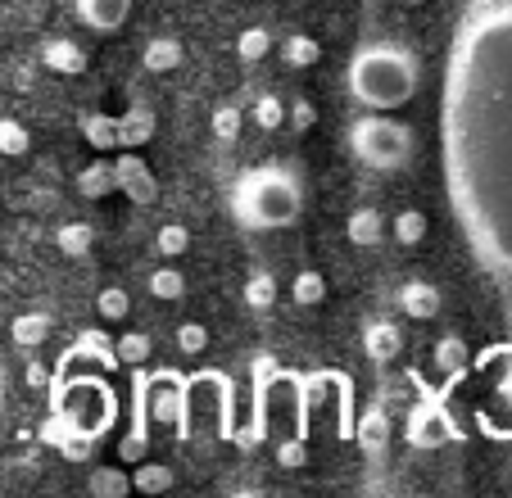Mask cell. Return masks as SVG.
<instances>
[{
	"label": "cell",
	"instance_id": "cell-17",
	"mask_svg": "<svg viewBox=\"0 0 512 498\" xmlns=\"http://www.w3.org/2000/svg\"><path fill=\"white\" fill-rule=\"evenodd\" d=\"M109 191H118L114 163H87V168L78 173V195L82 200H105Z\"/></svg>",
	"mask_w": 512,
	"mask_h": 498
},
{
	"label": "cell",
	"instance_id": "cell-44",
	"mask_svg": "<svg viewBox=\"0 0 512 498\" xmlns=\"http://www.w3.org/2000/svg\"><path fill=\"white\" fill-rule=\"evenodd\" d=\"M408 5H426V0H408Z\"/></svg>",
	"mask_w": 512,
	"mask_h": 498
},
{
	"label": "cell",
	"instance_id": "cell-36",
	"mask_svg": "<svg viewBox=\"0 0 512 498\" xmlns=\"http://www.w3.org/2000/svg\"><path fill=\"white\" fill-rule=\"evenodd\" d=\"M213 136H218V141H236V136H241V109L236 105H218L213 109Z\"/></svg>",
	"mask_w": 512,
	"mask_h": 498
},
{
	"label": "cell",
	"instance_id": "cell-10",
	"mask_svg": "<svg viewBox=\"0 0 512 498\" xmlns=\"http://www.w3.org/2000/svg\"><path fill=\"white\" fill-rule=\"evenodd\" d=\"M445 426L449 422L435 412V403H426V408H417L413 417H408V444H413V449H440V444L449 440Z\"/></svg>",
	"mask_w": 512,
	"mask_h": 498
},
{
	"label": "cell",
	"instance_id": "cell-34",
	"mask_svg": "<svg viewBox=\"0 0 512 498\" xmlns=\"http://www.w3.org/2000/svg\"><path fill=\"white\" fill-rule=\"evenodd\" d=\"M127 308H132V299H127V290H118V286H105L96 295V313L109 317V322H123Z\"/></svg>",
	"mask_w": 512,
	"mask_h": 498
},
{
	"label": "cell",
	"instance_id": "cell-6",
	"mask_svg": "<svg viewBox=\"0 0 512 498\" xmlns=\"http://www.w3.org/2000/svg\"><path fill=\"white\" fill-rule=\"evenodd\" d=\"M186 399H191V390H186V381L177 372L150 376V422L155 426H177V435H191V426H186Z\"/></svg>",
	"mask_w": 512,
	"mask_h": 498
},
{
	"label": "cell",
	"instance_id": "cell-35",
	"mask_svg": "<svg viewBox=\"0 0 512 498\" xmlns=\"http://www.w3.org/2000/svg\"><path fill=\"white\" fill-rule=\"evenodd\" d=\"M254 123H259L263 132H277V127L286 123V105H281L277 96H259L254 100Z\"/></svg>",
	"mask_w": 512,
	"mask_h": 498
},
{
	"label": "cell",
	"instance_id": "cell-12",
	"mask_svg": "<svg viewBox=\"0 0 512 498\" xmlns=\"http://www.w3.org/2000/svg\"><path fill=\"white\" fill-rule=\"evenodd\" d=\"M150 136H155V109L150 105H132L118 118V145L141 150V145H150Z\"/></svg>",
	"mask_w": 512,
	"mask_h": 498
},
{
	"label": "cell",
	"instance_id": "cell-13",
	"mask_svg": "<svg viewBox=\"0 0 512 498\" xmlns=\"http://www.w3.org/2000/svg\"><path fill=\"white\" fill-rule=\"evenodd\" d=\"M399 349H404V336H399L395 322H372L363 331V354L372 363H390V358H399Z\"/></svg>",
	"mask_w": 512,
	"mask_h": 498
},
{
	"label": "cell",
	"instance_id": "cell-23",
	"mask_svg": "<svg viewBox=\"0 0 512 498\" xmlns=\"http://www.w3.org/2000/svg\"><path fill=\"white\" fill-rule=\"evenodd\" d=\"M318 55H322V46H318L313 37H304V32H295V37L281 41V59H286L290 68H309V64H318Z\"/></svg>",
	"mask_w": 512,
	"mask_h": 498
},
{
	"label": "cell",
	"instance_id": "cell-15",
	"mask_svg": "<svg viewBox=\"0 0 512 498\" xmlns=\"http://www.w3.org/2000/svg\"><path fill=\"white\" fill-rule=\"evenodd\" d=\"M354 440H358V449H363V453H386V444H390V417L381 408H368L363 417H358V426H354Z\"/></svg>",
	"mask_w": 512,
	"mask_h": 498
},
{
	"label": "cell",
	"instance_id": "cell-1",
	"mask_svg": "<svg viewBox=\"0 0 512 498\" xmlns=\"http://www.w3.org/2000/svg\"><path fill=\"white\" fill-rule=\"evenodd\" d=\"M445 182L476 259L512 277V0L467 19L454 41Z\"/></svg>",
	"mask_w": 512,
	"mask_h": 498
},
{
	"label": "cell",
	"instance_id": "cell-16",
	"mask_svg": "<svg viewBox=\"0 0 512 498\" xmlns=\"http://www.w3.org/2000/svg\"><path fill=\"white\" fill-rule=\"evenodd\" d=\"M381 231H386V222H381L377 209H354V213H349V222H345L349 245H358V249L381 245Z\"/></svg>",
	"mask_w": 512,
	"mask_h": 498
},
{
	"label": "cell",
	"instance_id": "cell-21",
	"mask_svg": "<svg viewBox=\"0 0 512 498\" xmlns=\"http://www.w3.org/2000/svg\"><path fill=\"white\" fill-rule=\"evenodd\" d=\"M87 489L96 498H123L127 489H132V476H127V471H118V467H96L87 476Z\"/></svg>",
	"mask_w": 512,
	"mask_h": 498
},
{
	"label": "cell",
	"instance_id": "cell-8",
	"mask_svg": "<svg viewBox=\"0 0 512 498\" xmlns=\"http://www.w3.org/2000/svg\"><path fill=\"white\" fill-rule=\"evenodd\" d=\"M64 363H96L100 372H109V376H114L123 358H118V340H114V345H109V340L100 336V331H82V336L73 340V349H68V354H64Z\"/></svg>",
	"mask_w": 512,
	"mask_h": 498
},
{
	"label": "cell",
	"instance_id": "cell-29",
	"mask_svg": "<svg viewBox=\"0 0 512 498\" xmlns=\"http://www.w3.org/2000/svg\"><path fill=\"white\" fill-rule=\"evenodd\" d=\"M145 290H150L155 299H182L186 295V277L177 268H159V272H150Z\"/></svg>",
	"mask_w": 512,
	"mask_h": 498
},
{
	"label": "cell",
	"instance_id": "cell-11",
	"mask_svg": "<svg viewBox=\"0 0 512 498\" xmlns=\"http://www.w3.org/2000/svg\"><path fill=\"white\" fill-rule=\"evenodd\" d=\"M41 64H46L50 73L73 77V73H82V68H87V50H82L78 41L55 37V41H46V46H41Z\"/></svg>",
	"mask_w": 512,
	"mask_h": 498
},
{
	"label": "cell",
	"instance_id": "cell-19",
	"mask_svg": "<svg viewBox=\"0 0 512 498\" xmlns=\"http://www.w3.org/2000/svg\"><path fill=\"white\" fill-rule=\"evenodd\" d=\"M10 336H14V345L19 349H37V345H46V336H50V317L46 313H19L10 322Z\"/></svg>",
	"mask_w": 512,
	"mask_h": 498
},
{
	"label": "cell",
	"instance_id": "cell-26",
	"mask_svg": "<svg viewBox=\"0 0 512 498\" xmlns=\"http://www.w3.org/2000/svg\"><path fill=\"white\" fill-rule=\"evenodd\" d=\"M28 150H32L28 127H23L19 118H0V154H5V159H23Z\"/></svg>",
	"mask_w": 512,
	"mask_h": 498
},
{
	"label": "cell",
	"instance_id": "cell-40",
	"mask_svg": "<svg viewBox=\"0 0 512 498\" xmlns=\"http://www.w3.org/2000/svg\"><path fill=\"white\" fill-rule=\"evenodd\" d=\"M91 449H96V435H82V431H73L64 444H59V453H64L68 462H87Z\"/></svg>",
	"mask_w": 512,
	"mask_h": 498
},
{
	"label": "cell",
	"instance_id": "cell-41",
	"mask_svg": "<svg viewBox=\"0 0 512 498\" xmlns=\"http://www.w3.org/2000/svg\"><path fill=\"white\" fill-rule=\"evenodd\" d=\"M313 123H318V109H313L309 100H295V105H290V127H295V132H309Z\"/></svg>",
	"mask_w": 512,
	"mask_h": 498
},
{
	"label": "cell",
	"instance_id": "cell-3",
	"mask_svg": "<svg viewBox=\"0 0 512 498\" xmlns=\"http://www.w3.org/2000/svg\"><path fill=\"white\" fill-rule=\"evenodd\" d=\"M304 191L286 168H250L232 191V213L250 231H277L300 218Z\"/></svg>",
	"mask_w": 512,
	"mask_h": 498
},
{
	"label": "cell",
	"instance_id": "cell-22",
	"mask_svg": "<svg viewBox=\"0 0 512 498\" xmlns=\"http://www.w3.org/2000/svg\"><path fill=\"white\" fill-rule=\"evenodd\" d=\"M91 240H96V231H91L87 222H64L59 236H55V245H59V254H68V259H82V254L91 249Z\"/></svg>",
	"mask_w": 512,
	"mask_h": 498
},
{
	"label": "cell",
	"instance_id": "cell-28",
	"mask_svg": "<svg viewBox=\"0 0 512 498\" xmlns=\"http://www.w3.org/2000/svg\"><path fill=\"white\" fill-rule=\"evenodd\" d=\"M268 50H272V32L268 28H245L241 37H236V55H241V64H259Z\"/></svg>",
	"mask_w": 512,
	"mask_h": 498
},
{
	"label": "cell",
	"instance_id": "cell-9",
	"mask_svg": "<svg viewBox=\"0 0 512 498\" xmlns=\"http://www.w3.org/2000/svg\"><path fill=\"white\" fill-rule=\"evenodd\" d=\"M82 14V23L96 32H118L132 14V0H73Z\"/></svg>",
	"mask_w": 512,
	"mask_h": 498
},
{
	"label": "cell",
	"instance_id": "cell-32",
	"mask_svg": "<svg viewBox=\"0 0 512 498\" xmlns=\"http://www.w3.org/2000/svg\"><path fill=\"white\" fill-rule=\"evenodd\" d=\"M435 367L440 372H463L467 367V345L458 336H445L440 345H435Z\"/></svg>",
	"mask_w": 512,
	"mask_h": 498
},
{
	"label": "cell",
	"instance_id": "cell-43",
	"mask_svg": "<svg viewBox=\"0 0 512 498\" xmlns=\"http://www.w3.org/2000/svg\"><path fill=\"white\" fill-rule=\"evenodd\" d=\"M23 376H28V385H32V390H41V385L50 381V376H46V367H41V363H28V372H23Z\"/></svg>",
	"mask_w": 512,
	"mask_h": 498
},
{
	"label": "cell",
	"instance_id": "cell-18",
	"mask_svg": "<svg viewBox=\"0 0 512 498\" xmlns=\"http://www.w3.org/2000/svg\"><path fill=\"white\" fill-rule=\"evenodd\" d=\"M141 64L150 68V73H173V68H182V41H173V37L145 41Z\"/></svg>",
	"mask_w": 512,
	"mask_h": 498
},
{
	"label": "cell",
	"instance_id": "cell-39",
	"mask_svg": "<svg viewBox=\"0 0 512 498\" xmlns=\"http://www.w3.org/2000/svg\"><path fill=\"white\" fill-rule=\"evenodd\" d=\"M277 462H281L286 471H295V467H304V462H309V449H304L300 435H290V440L277 444Z\"/></svg>",
	"mask_w": 512,
	"mask_h": 498
},
{
	"label": "cell",
	"instance_id": "cell-2",
	"mask_svg": "<svg viewBox=\"0 0 512 498\" xmlns=\"http://www.w3.org/2000/svg\"><path fill=\"white\" fill-rule=\"evenodd\" d=\"M349 91H354L358 105L368 109H399L413 100L417 91V64L408 50L377 41V46H363L349 64Z\"/></svg>",
	"mask_w": 512,
	"mask_h": 498
},
{
	"label": "cell",
	"instance_id": "cell-31",
	"mask_svg": "<svg viewBox=\"0 0 512 498\" xmlns=\"http://www.w3.org/2000/svg\"><path fill=\"white\" fill-rule=\"evenodd\" d=\"M155 245H159V254H168V259H182L186 249H191V231H186L182 222H168V227H159Z\"/></svg>",
	"mask_w": 512,
	"mask_h": 498
},
{
	"label": "cell",
	"instance_id": "cell-20",
	"mask_svg": "<svg viewBox=\"0 0 512 498\" xmlns=\"http://www.w3.org/2000/svg\"><path fill=\"white\" fill-rule=\"evenodd\" d=\"M173 467H164V462H136L132 471V489H141V494H164V489H173Z\"/></svg>",
	"mask_w": 512,
	"mask_h": 498
},
{
	"label": "cell",
	"instance_id": "cell-33",
	"mask_svg": "<svg viewBox=\"0 0 512 498\" xmlns=\"http://www.w3.org/2000/svg\"><path fill=\"white\" fill-rule=\"evenodd\" d=\"M245 304L250 308H272L277 304V281H272L268 272H254V277L245 281Z\"/></svg>",
	"mask_w": 512,
	"mask_h": 498
},
{
	"label": "cell",
	"instance_id": "cell-37",
	"mask_svg": "<svg viewBox=\"0 0 512 498\" xmlns=\"http://www.w3.org/2000/svg\"><path fill=\"white\" fill-rule=\"evenodd\" d=\"M204 345H209V331H204L200 322L177 326V349H182V354H204Z\"/></svg>",
	"mask_w": 512,
	"mask_h": 498
},
{
	"label": "cell",
	"instance_id": "cell-7",
	"mask_svg": "<svg viewBox=\"0 0 512 498\" xmlns=\"http://www.w3.org/2000/svg\"><path fill=\"white\" fill-rule=\"evenodd\" d=\"M114 173H118V191L127 195V200L136 204V209H150L159 195V182L155 173L145 168V159H136V154H123V159L114 163Z\"/></svg>",
	"mask_w": 512,
	"mask_h": 498
},
{
	"label": "cell",
	"instance_id": "cell-5",
	"mask_svg": "<svg viewBox=\"0 0 512 498\" xmlns=\"http://www.w3.org/2000/svg\"><path fill=\"white\" fill-rule=\"evenodd\" d=\"M349 150H354L358 163H368L377 173H395L408 163V150H413V132L395 118H381V109L372 118L349 127Z\"/></svg>",
	"mask_w": 512,
	"mask_h": 498
},
{
	"label": "cell",
	"instance_id": "cell-24",
	"mask_svg": "<svg viewBox=\"0 0 512 498\" xmlns=\"http://www.w3.org/2000/svg\"><path fill=\"white\" fill-rule=\"evenodd\" d=\"M82 136H87L96 150H114V145H118V118L87 114V118H82Z\"/></svg>",
	"mask_w": 512,
	"mask_h": 498
},
{
	"label": "cell",
	"instance_id": "cell-27",
	"mask_svg": "<svg viewBox=\"0 0 512 498\" xmlns=\"http://www.w3.org/2000/svg\"><path fill=\"white\" fill-rule=\"evenodd\" d=\"M290 299L304 308L322 304V299H327V277H322V272H300V277L290 281Z\"/></svg>",
	"mask_w": 512,
	"mask_h": 498
},
{
	"label": "cell",
	"instance_id": "cell-4",
	"mask_svg": "<svg viewBox=\"0 0 512 498\" xmlns=\"http://www.w3.org/2000/svg\"><path fill=\"white\" fill-rule=\"evenodd\" d=\"M55 412L64 417L73 431L82 435H105V426H114V412H118V394L109 390V381L100 376H55Z\"/></svg>",
	"mask_w": 512,
	"mask_h": 498
},
{
	"label": "cell",
	"instance_id": "cell-30",
	"mask_svg": "<svg viewBox=\"0 0 512 498\" xmlns=\"http://www.w3.org/2000/svg\"><path fill=\"white\" fill-rule=\"evenodd\" d=\"M150 354H155V345H150V336H141V331H127V336L118 340V358H123L127 367H145Z\"/></svg>",
	"mask_w": 512,
	"mask_h": 498
},
{
	"label": "cell",
	"instance_id": "cell-42",
	"mask_svg": "<svg viewBox=\"0 0 512 498\" xmlns=\"http://www.w3.org/2000/svg\"><path fill=\"white\" fill-rule=\"evenodd\" d=\"M250 372H254V385H268L272 376H281V372H277V358H272V354H254Z\"/></svg>",
	"mask_w": 512,
	"mask_h": 498
},
{
	"label": "cell",
	"instance_id": "cell-14",
	"mask_svg": "<svg viewBox=\"0 0 512 498\" xmlns=\"http://www.w3.org/2000/svg\"><path fill=\"white\" fill-rule=\"evenodd\" d=\"M399 308H404L408 317H417V322H431V317L440 313V290H435L431 281H408V286L399 290Z\"/></svg>",
	"mask_w": 512,
	"mask_h": 498
},
{
	"label": "cell",
	"instance_id": "cell-25",
	"mask_svg": "<svg viewBox=\"0 0 512 498\" xmlns=\"http://www.w3.org/2000/svg\"><path fill=\"white\" fill-rule=\"evenodd\" d=\"M390 231H395L399 245H422L426 240V213L422 209H399L395 222H390Z\"/></svg>",
	"mask_w": 512,
	"mask_h": 498
},
{
	"label": "cell",
	"instance_id": "cell-38",
	"mask_svg": "<svg viewBox=\"0 0 512 498\" xmlns=\"http://www.w3.org/2000/svg\"><path fill=\"white\" fill-rule=\"evenodd\" d=\"M145 453H150V435H141V431H132V435H123L118 440V462H145Z\"/></svg>",
	"mask_w": 512,
	"mask_h": 498
}]
</instances>
